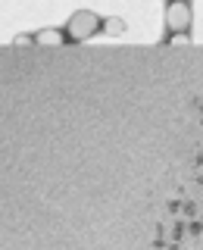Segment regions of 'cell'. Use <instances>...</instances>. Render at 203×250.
Instances as JSON below:
<instances>
[{"mask_svg": "<svg viewBox=\"0 0 203 250\" xmlns=\"http://www.w3.org/2000/svg\"><path fill=\"white\" fill-rule=\"evenodd\" d=\"M97 31H103V19L91 10H78V13L69 16V22H66V35H69V41H75V44L88 41Z\"/></svg>", "mask_w": 203, "mask_h": 250, "instance_id": "obj_1", "label": "cell"}, {"mask_svg": "<svg viewBox=\"0 0 203 250\" xmlns=\"http://www.w3.org/2000/svg\"><path fill=\"white\" fill-rule=\"evenodd\" d=\"M191 22H194V13H191V3H187V0H169V6H166V28L172 31V35L187 31Z\"/></svg>", "mask_w": 203, "mask_h": 250, "instance_id": "obj_2", "label": "cell"}, {"mask_svg": "<svg viewBox=\"0 0 203 250\" xmlns=\"http://www.w3.org/2000/svg\"><path fill=\"white\" fill-rule=\"evenodd\" d=\"M66 38L69 35H62V31H57V28H44V31H38V35H35V44H41V47H60Z\"/></svg>", "mask_w": 203, "mask_h": 250, "instance_id": "obj_3", "label": "cell"}, {"mask_svg": "<svg viewBox=\"0 0 203 250\" xmlns=\"http://www.w3.org/2000/svg\"><path fill=\"white\" fill-rule=\"evenodd\" d=\"M103 31L106 35H125V19H119V16H109V19H103Z\"/></svg>", "mask_w": 203, "mask_h": 250, "instance_id": "obj_4", "label": "cell"}, {"mask_svg": "<svg viewBox=\"0 0 203 250\" xmlns=\"http://www.w3.org/2000/svg\"><path fill=\"white\" fill-rule=\"evenodd\" d=\"M169 44H172V47H182V44H191V35H187V31H182V35H172V38H169Z\"/></svg>", "mask_w": 203, "mask_h": 250, "instance_id": "obj_5", "label": "cell"}, {"mask_svg": "<svg viewBox=\"0 0 203 250\" xmlns=\"http://www.w3.org/2000/svg\"><path fill=\"white\" fill-rule=\"evenodd\" d=\"M13 44H16V47H25V44H35V35H19V38H16Z\"/></svg>", "mask_w": 203, "mask_h": 250, "instance_id": "obj_6", "label": "cell"}]
</instances>
